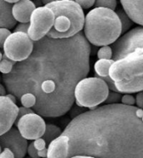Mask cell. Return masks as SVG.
I'll list each match as a JSON object with an SVG mask.
<instances>
[{
  "mask_svg": "<svg viewBox=\"0 0 143 158\" xmlns=\"http://www.w3.org/2000/svg\"><path fill=\"white\" fill-rule=\"evenodd\" d=\"M91 46L80 32L66 39L44 37L33 51L3 75L6 90L16 99L25 93L35 97L33 111L41 117H59L74 102V87L90 72Z\"/></svg>",
  "mask_w": 143,
  "mask_h": 158,
  "instance_id": "obj_1",
  "label": "cell"
},
{
  "mask_svg": "<svg viewBox=\"0 0 143 158\" xmlns=\"http://www.w3.org/2000/svg\"><path fill=\"white\" fill-rule=\"evenodd\" d=\"M136 110L110 104L74 117L62 132L69 137L68 158H143V123Z\"/></svg>",
  "mask_w": 143,
  "mask_h": 158,
  "instance_id": "obj_2",
  "label": "cell"
},
{
  "mask_svg": "<svg viewBox=\"0 0 143 158\" xmlns=\"http://www.w3.org/2000/svg\"><path fill=\"white\" fill-rule=\"evenodd\" d=\"M84 33L88 43L95 46H109L121 36V23L115 11L95 8L85 17Z\"/></svg>",
  "mask_w": 143,
  "mask_h": 158,
  "instance_id": "obj_3",
  "label": "cell"
},
{
  "mask_svg": "<svg viewBox=\"0 0 143 158\" xmlns=\"http://www.w3.org/2000/svg\"><path fill=\"white\" fill-rule=\"evenodd\" d=\"M142 66L143 48L114 61L109 68V77L117 93L131 94L142 92Z\"/></svg>",
  "mask_w": 143,
  "mask_h": 158,
  "instance_id": "obj_4",
  "label": "cell"
},
{
  "mask_svg": "<svg viewBox=\"0 0 143 158\" xmlns=\"http://www.w3.org/2000/svg\"><path fill=\"white\" fill-rule=\"evenodd\" d=\"M52 10L55 20L46 37L53 39H66L82 30L85 23L83 9L73 0H55L45 5Z\"/></svg>",
  "mask_w": 143,
  "mask_h": 158,
  "instance_id": "obj_5",
  "label": "cell"
},
{
  "mask_svg": "<svg viewBox=\"0 0 143 158\" xmlns=\"http://www.w3.org/2000/svg\"><path fill=\"white\" fill-rule=\"evenodd\" d=\"M109 92L107 84L102 79L96 76L85 77L74 87V101L80 107H96L105 101Z\"/></svg>",
  "mask_w": 143,
  "mask_h": 158,
  "instance_id": "obj_6",
  "label": "cell"
},
{
  "mask_svg": "<svg viewBox=\"0 0 143 158\" xmlns=\"http://www.w3.org/2000/svg\"><path fill=\"white\" fill-rule=\"evenodd\" d=\"M3 51L8 59L20 63L29 57L34 48V42L29 38L27 33H11L3 44Z\"/></svg>",
  "mask_w": 143,
  "mask_h": 158,
  "instance_id": "obj_7",
  "label": "cell"
},
{
  "mask_svg": "<svg viewBox=\"0 0 143 158\" xmlns=\"http://www.w3.org/2000/svg\"><path fill=\"white\" fill-rule=\"evenodd\" d=\"M55 15L47 7H38L33 11L29 19L27 34L33 42H38L46 37L52 28Z\"/></svg>",
  "mask_w": 143,
  "mask_h": 158,
  "instance_id": "obj_8",
  "label": "cell"
},
{
  "mask_svg": "<svg viewBox=\"0 0 143 158\" xmlns=\"http://www.w3.org/2000/svg\"><path fill=\"white\" fill-rule=\"evenodd\" d=\"M141 48H143V28L136 27L125 33L112 44L111 59L119 60Z\"/></svg>",
  "mask_w": 143,
  "mask_h": 158,
  "instance_id": "obj_9",
  "label": "cell"
},
{
  "mask_svg": "<svg viewBox=\"0 0 143 158\" xmlns=\"http://www.w3.org/2000/svg\"><path fill=\"white\" fill-rule=\"evenodd\" d=\"M16 126L19 132L25 139L34 141L42 137L46 123L41 116L34 112L20 117Z\"/></svg>",
  "mask_w": 143,
  "mask_h": 158,
  "instance_id": "obj_10",
  "label": "cell"
},
{
  "mask_svg": "<svg viewBox=\"0 0 143 158\" xmlns=\"http://www.w3.org/2000/svg\"><path fill=\"white\" fill-rule=\"evenodd\" d=\"M0 147L8 148L14 153V158H24L27 154L28 141L20 135L16 127H11L0 136Z\"/></svg>",
  "mask_w": 143,
  "mask_h": 158,
  "instance_id": "obj_11",
  "label": "cell"
},
{
  "mask_svg": "<svg viewBox=\"0 0 143 158\" xmlns=\"http://www.w3.org/2000/svg\"><path fill=\"white\" fill-rule=\"evenodd\" d=\"M19 106L6 96L0 97V136L13 127L16 121Z\"/></svg>",
  "mask_w": 143,
  "mask_h": 158,
  "instance_id": "obj_12",
  "label": "cell"
},
{
  "mask_svg": "<svg viewBox=\"0 0 143 158\" xmlns=\"http://www.w3.org/2000/svg\"><path fill=\"white\" fill-rule=\"evenodd\" d=\"M35 8L36 5L30 0H20L12 6V14L16 22L27 23Z\"/></svg>",
  "mask_w": 143,
  "mask_h": 158,
  "instance_id": "obj_13",
  "label": "cell"
},
{
  "mask_svg": "<svg viewBox=\"0 0 143 158\" xmlns=\"http://www.w3.org/2000/svg\"><path fill=\"white\" fill-rule=\"evenodd\" d=\"M69 137L62 135L53 140L47 147L46 158H68Z\"/></svg>",
  "mask_w": 143,
  "mask_h": 158,
  "instance_id": "obj_14",
  "label": "cell"
},
{
  "mask_svg": "<svg viewBox=\"0 0 143 158\" xmlns=\"http://www.w3.org/2000/svg\"><path fill=\"white\" fill-rule=\"evenodd\" d=\"M123 11L132 22L136 23L141 27L143 25V1L142 0H121Z\"/></svg>",
  "mask_w": 143,
  "mask_h": 158,
  "instance_id": "obj_15",
  "label": "cell"
},
{
  "mask_svg": "<svg viewBox=\"0 0 143 158\" xmlns=\"http://www.w3.org/2000/svg\"><path fill=\"white\" fill-rule=\"evenodd\" d=\"M12 6L7 1L0 0V28L10 30L15 27L16 21L12 14Z\"/></svg>",
  "mask_w": 143,
  "mask_h": 158,
  "instance_id": "obj_16",
  "label": "cell"
},
{
  "mask_svg": "<svg viewBox=\"0 0 143 158\" xmlns=\"http://www.w3.org/2000/svg\"><path fill=\"white\" fill-rule=\"evenodd\" d=\"M114 63L112 59H99L96 62L94 65V70L96 73L95 76L103 78V77H109V68L110 65Z\"/></svg>",
  "mask_w": 143,
  "mask_h": 158,
  "instance_id": "obj_17",
  "label": "cell"
},
{
  "mask_svg": "<svg viewBox=\"0 0 143 158\" xmlns=\"http://www.w3.org/2000/svg\"><path fill=\"white\" fill-rule=\"evenodd\" d=\"M61 134L62 131L59 127L53 124H48L45 126V130L41 138L44 140L46 144H50L53 140L56 139Z\"/></svg>",
  "mask_w": 143,
  "mask_h": 158,
  "instance_id": "obj_18",
  "label": "cell"
},
{
  "mask_svg": "<svg viewBox=\"0 0 143 158\" xmlns=\"http://www.w3.org/2000/svg\"><path fill=\"white\" fill-rule=\"evenodd\" d=\"M116 14L117 17H118L119 21L121 23V33H126L130 27L132 26V21L128 18L126 13L123 10H121V9H119Z\"/></svg>",
  "mask_w": 143,
  "mask_h": 158,
  "instance_id": "obj_19",
  "label": "cell"
},
{
  "mask_svg": "<svg viewBox=\"0 0 143 158\" xmlns=\"http://www.w3.org/2000/svg\"><path fill=\"white\" fill-rule=\"evenodd\" d=\"M15 64L16 63L8 59L5 55L3 54L2 55V60L0 61V73H3V75H7L12 71V69Z\"/></svg>",
  "mask_w": 143,
  "mask_h": 158,
  "instance_id": "obj_20",
  "label": "cell"
},
{
  "mask_svg": "<svg viewBox=\"0 0 143 158\" xmlns=\"http://www.w3.org/2000/svg\"><path fill=\"white\" fill-rule=\"evenodd\" d=\"M20 103L22 104V106L26 108H33L34 106L35 105L36 99L35 97L31 94V93H25L23 94L19 99Z\"/></svg>",
  "mask_w": 143,
  "mask_h": 158,
  "instance_id": "obj_21",
  "label": "cell"
},
{
  "mask_svg": "<svg viewBox=\"0 0 143 158\" xmlns=\"http://www.w3.org/2000/svg\"><path fill=\"white\" fill-rule=\"evenodd\" d=\"M96 8H104L114 11L117 5V2L116 0H97L95 1Z\"/></svg>",
  "mask_w": 143,
  "mask_h": 158,
  "instance_id": "obj_22",
  "label": "cell"
},
{
  "mask_svg": "<svg viewBox=\"0 0 143 158\" xmlns=\"http://www.w3.org/2000/svg\"><path fill=\"white\" fill-rule=\"evenodd\" d=\"M97 57L99 59H111L112 50L110 46H103L98 50Z\"/></svg>",
  "mask_w": 143,
  "mask_h": 158,
  "instance_id": "obj_23",
  "label": "cell"
},
{
  "mask_svg": "<svg viewBox=\"0 0 143 158\" xmlns=\"http://www.w3.org/2000/svg\"><path fill=\"white\" fill-rule=\"evenodd\" d=\"M121 94L119 93L115 92H109L108 96L105 101L104 102L105 105H110V104H116L121 101Z\"/></svg>",
  "mask_w": 143,
  "mask_h": 158,
  "instance_id": "obj_24",
  "label": "cell"
},
{
  "mask_svg": "<svg viewBox=\"0 0 143 158\" xmlns=\"http://www.w3.org/2000/svg\"><path fill=\"white\" fill-rule=\"evenodd\" d=\"M121 101L123 105L126 106H133L135 104V98L131 94H125L121 96Z\"/></svg>",
  "mask_w": 143,
  "mask_h": 158,
  "instance_id": "obj_25",
  "label": "cell"
},
{
  "mask_svg": "<svg viewBox=\"0 0 143 158\" xmlns=\"http://www.w3.org/2000/svg\"><path fill=\"white\" fill-rule=\"evenodd\" d=\"M75 3H77L82 9L83 8L88 9L95 4V1L94 0H76Z\"/></svg>",
  "mask_w": 143,
  "mask_h": 158,
  "instance_id": "obj_26",
  "label": "cell"
},
{
  "mask_svg": "<svg viewBox=\"0 0 143 158\" xmlns=\"http://www.w3.org/2000/svg\"><path fill=\"white\" fill-rule=\"evenodd\" d=\"M11 34V31L6 28H0V48L3 47V44L5 42L6 38Z\"/></svg>",
  "mask_w": 143,
  "mask_h": 158,
  "instance_id": "obj_27",
  "label": "cell"
},
{
  "mask_svg": "<svg viewBox=\"0 0 143 158\" xmlns=\"http://www.w3.org/2000/svg\"><path fill=\"white\" fill-rule=\"evenodd\" d=\"M34 112L33 109H31V108H26V107H24V106L19 107V112H18V116H17L15 123H17L18 120L20 119V117H22L23 116H25V115L27 114H30V113H34Z\"/></svg>",
  "mask_w": 143,
  "mask_h": 158,
  "instance_id": "obj_28",
  "label": "cell"
},
{
  "mask_svg": "<svg viewBox=\"0 0 143 158\" xmlns=\"http://www.w3.org/2000/svg\"><path fill=\"white\" fill-rule=\"evenodd\" d=\"M34 147L36 149V151L38 152V151H41L44 148H46V143L44 142V140L42 139L41 137L40 138H38V139L34 140L33 142Z\"/></svg>",
  "mask_w": 143,
  "mask_h": 158,
  "instance_id": "obj_29",
  "label": "cell"
},
{
  "mask_svg": "<svg viewBox=\"0 0 143 158\" xmlns=\"http://www.w3.org/2000/svg\"><path fill=\"white\" fill-rule=\"evenodd\" d=\"M27 153L29 154V156H30V158H39L37 151H36V149L34 148V147L33 142H30L29 144H28Z\"/></svg>",
  "mask_w": 143,
  "mask_h": 158,
  "instance_id": "obj_30",
  "label": "cell"
},
{
  "mask_svg": "<svg viewBox=\"0 0 143 158\" xmlns=\"http://www.w3.org/2000/svg\"><path fill=\"white\" fill-rule=\"evenodd\" d=\"M29 23H20V24L16 26V27L14 28V33H17V32H20V33H27L28 29H29Z\"/></svg>",
  "mask_w": 143,
  "mask_h": 158,
  "instance_id": "obj_31",
  "label": "cell"
},
{
  "mask_svg": "<svg viewBox=\"0 0 143 158\" xmlns=\"http://www.w3.org/2000/svg\"><path fill=\"white\" fill-rule=\"evenodd\" d=\"M0 158H14V155L8 148H3L0 152Z\"/></svg>",
  "mask_w": 143,
  "mask_h": 158,
  "instance_id": "obj_32",
  "label": "cell"
},
{
  "mask_svg": "<svg viewBox=\"0 0 143 158\" xmlns=\"http://www.w3.org/2000/svg\"><path fill=\"white\" fill-rule=\"evenodd\" d=\"M135 103H136L137 108L142 109L143 106V94L142 92H139L136 94V97L135 98Z\"/></svg>",
  "mask_w": 143,
  "mask_h": 158,
  "instance_id": "obj_33",
  "label": "cell"
},
{
  "mask_svg": "<svg viewBox=\"0 0 143 158\" xmlns=\"http://www.w3.org/2000/svg\"><path fill=\"white\" fill-rule=\"evenodd\" d=\"M37 153H38V156H39V158H46L47 148H44V149H43V150L41 151H38Z\"/></svg>",
  "mask_w": 143,
  "mask_h": 158,
  "instance_id": "obj_34",
  "label": "cell"
},
{
  "mask_svg": "<svg viewBox=\"0 0 143 158\" xmlns=\"http://www.w3.org/2000/svg\"><path fill=\"white\" fill-rule=\"evenodd\" d=\"M136 117H137L139 119H141V120H142V116H143L142 109L137 108V107H136Z\"/></svg>",
  "mask_w": 143,
  "mask_h": 158,
  "instance_id": "obj_35",
  "label": "cell"
},
{
  "mask_svg": "<svg viewBox=\"0 0 143 158\" xmlns=\"http://www.w3.org/2000/svg\"><path fill=\"white\" fill-rule=\"evenodd\" d=\"M6 95V88L0 83V97Z\"/></svg>",
  "mask_w": 143,
  "mask_h": 158,
  "instance_id": "obj_36",
  "label": "cell"
},
{
  "mask_svg": "<svg viewBox=\"0 0 143 158\" xmlns=\"http://www.w3.org/2000/svg\"><path fill=\"white\" fill-rule=\"evenodd\" d=\"M7 98H8V99H10L13 102H14V103H16V98L14 97V95H12V94H10V93H8V94H7V95H5Z\"/></svg>",
  "mask_w": 143,
  "mask_h": 158,
  "instance_id": "obj_37",
  "label": "cell"
},
{
  "mask_svg": "<svg viewBox=\"0 0 143 158\" xmlns=\"http://www.w3.org/2000/svg\"><path fill=\"white\" fill-rule=\"evenodd\" d=\"M71 158H95V157H91V156H72Z\"/></svg>",
  "mask_w": 143,
  "mask_h": 158,
  "instance_id": "obj_38",
  "label": "cell"
},
{
  "mask_svg": "<svg viewBox=\"0 0 143 158\" xmlns=\"http://www.w3.org/2000/svg\"><path fill=\"white\" fill-rule=\"evenodd\" d=\"M17 2H18L17 0L16 1H13V0H8V1H7V3H8L9 4H12V3H14H14H16Z\"/></svg>",
  "mask_w": 143,
  "mask_h": 158,
  "instance_id": "obj_39",
  "label": "cell"
},
{
  "mask_svg": "<svg viewBox=\"0 0 143 158\" xmlns=\"http://www.w3.org/2000/svg\"><path fill=\"white\" fill-rule=\"evenodd\" d=\"M2 60V53H1V52H0V61Z\"/></svg>",
  "mask_w": 143,
  "mask_h": 158,
  "instance_id": "obj_40",
  "label": "cell"
},
{
  "mask_svg": "<svg viewBox=\"0 0 143 158\" xmlns=\"http://www.w3.org/2000/svg\"><path fill=\"white\" fill-rule=\"evenodd\" d=\"M1 151H2V149H1V147H0V152H1Z\"/></svg>",
  "mask_w": 143,
  "mask_h": 158,
  "instance_id": "obj_41",
  "label": "cell"
},
{
  "mask_svg": "<svg viewBox=\"0 0 143 158\" xmlns=\"http://www.w3.org/2000/svg\"><path fill=\"white\" fill-rule=\"evenodd\" d=\"M28 158H30V157H28Z\"/></svg>",
  "mask_w": 143,
  "mask_h": 158,
  "instance_id": "obj_42",
  "label": "cell"
}]
</instances>
